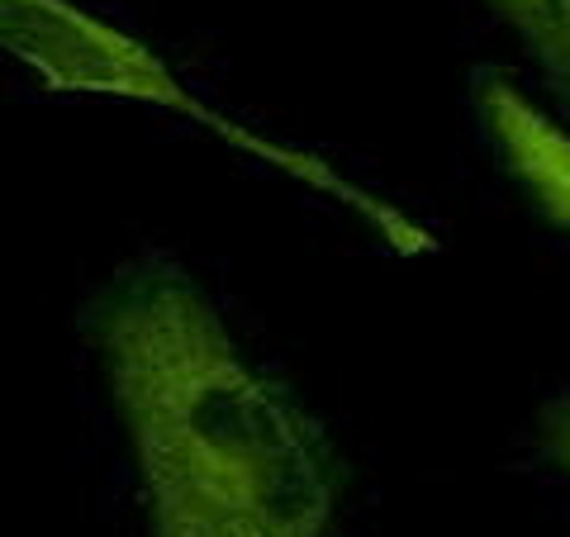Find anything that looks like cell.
<instances>
[{
    "label": "cell",
    "mask_w": 570,
    "mask_h": 537,
    "mask_svg": "<svg viewBox=\"0 0 570 537\" xmlns=\"http://www.w3.org/2000/svg\"><path fill=\"white\" fill-rule=\"evenodd\" d=\"M148 537H352L343 461L291 381L238 348L171 257H134L86 304Z\"/></svg>",
    "instance_id": "cell-1"
},
{
    "label": "cell",
    "mask_w": 570,
    "mask_h": 537,
    "mask_svg": "<svg viewBox=\"0 0 570 537\" xmlns=\"http://www.w3.org/2000/svg\"><path fill=\"white\" fill-rule=\"evenodd\" d=\"M0 52H10L20 67H29L48 91L138 100V105H157V110H167V115L200 124L214 138H224L234 153L295 176L299 186H309L324 195V201L356 214V219L366 228H376L400 257H419V253H433L438 247V238L428 234L414 214H404L400 205L381 201L376 191L352 182L328 157L305 153V148H295V143H276L262 129H253V124L205 105L195 91H186L181 77H176L148 43L134 39L129 29L100 20V14L81 10L77 0H0Z\"/></svg>",
    "instance_id": "cell-2"
},
{
    "label": "cell",
    "mask_w": 570,
    "mask_h": 537,
    "mask_svg": "<svg viewBox=\"0 0 570 537\" xmlns=\"http://www.w3.org/2000/svg\"><path fill=\"white\" fill-rule=\"evenodd\" d=\"M471 96L499 167L513 176V186L538 205V214L551 228L570 234V129L557 115H547L499 67L475 71Z\"/></svg>",
    "instance_id": "cell-3"
},
{
    "label": "cell",
    "mask_w": 570,
    "mask_h": 537,
    "mask_svg": "<svg viewBox=\"0 0 570 537\" xmlns=\"http://www.w3.org/2000/svg\"><path fill=\"white\" fill-rule=\"evenodd\" d=\"M519 33L532 67L547 77L551 100L570 115V0H485Z\"/></svg>",
    "instance_id": "cell-4"
},
{
    "label": "cell",
    "mask_w": 570,
    "mask_h": 537,
    "mask_svg": "<svg viewBox=\"0 0 570 537\" xmlns=\"http://www.w3.org/2000/svg\"><path fill=\"white\" fill-rule=\"evenodd\" d=\"M538 442L551 467H561L570 476V390H561V396H551L542 404L538 414Z\"/></svg>",
    "instance_id": "cell-5"
}]
</instances>
